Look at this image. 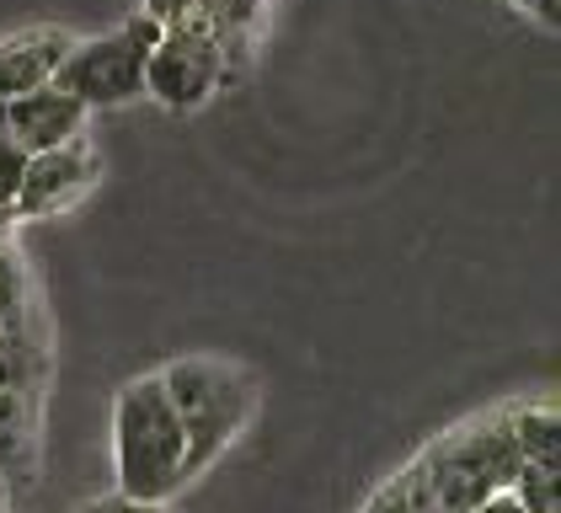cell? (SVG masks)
I'll return each mask as SVG.
<instances>
[{"label": "cell", "instance_id": "1", "mask_svg": "<svg viewBox=\"0 0 561 513\" xmlns=\"http://www.w3.org/2000/svg\"><path fill=\"white\" fill-rule=\"evenodd\" d=\"M113 476H118L113 492L145 498V503H172L193 481L187 438L172 412V396L161 385V369L129 380L113 401Z\"/></svg>", "mask_w": 561, "mask_h": 513}, {"label": "cell", "instance_id": "2", "mask_svg": "<svg viewBox=\"0 0 561 513\" xmlns=\"http://www.w3.org/2000/svg\"><path fill=\"white\" fill-rule=\"evenodd\" d=\"M161 385L172 396V412L187 438V476H204L247 433L252 412H257V380L230 358L187 353L161 369Z\"/></svg>", "mask_w": 561, "mask_h": 513}, {"label": "cell", "instance_id": "3", "mask_svg": "<svg viewBox=\"0 0 561 513\" xmlns=\"http://www.w3.org/2000/svg\"><path fill=\"white\" fill-rule=\"evenodd\" d=\"M230 81H236L230 48L204 11H187V16L167 22L150 59H145V96L161 102L167 113H198Z\"/></svg>", "mask_w": 561, "mask_h": 513}, {"label": "cell", "instance_id": "4", "mask_svg": "<svg viewBox=\"0 0 561 513\" xmlns=\"http://www.w3.org/2000/svg\"><path fill=\"white\" fill-rule=\"evenodd\" d=\"M161 38V22H150L145 11H134L124 27L96 33V38H76V48L65 54L54 86H65L76 102H87L91 113L107 107H129L145 96V59Z\"/></svg>", "mask_w": 561, "mask_h": 513}, {"label": "cell", "instance_id": "5", "mask_svg": "<svg viewBox=\"0 0 561 513\" xmlns=\"http://www.w3.org/2000/svg\"><path fill=\"white\" fill-rule=\"evenodd\" d=\"M102 182V150L96 139L81 134L70 145H54V150H38L27 156L22 167V182H16V198H11V214L16 225L22 219H59L70 214L76 204H87Z\"/></svg>", "mask_w": 561, "mask_h": 513}, {"label": "cell", "instance_id": "6", "mask_svg": "<svg viewBox=\"0 0 561 513\" xmlns=\"http://www.w3.org/2000/svg\"><path fill=\"white\" fill-rule=\"evenodd\" d=\"M5 107V128H11V139L27 150V156H38V150H54V145H70V139H81L91 124V107L87 102H76L65 86H33V91H22V96H11V102H0Z\"/></svg>", "mask_w": 561, "mask_h": 513}, {"label": "cell", "instance_id": "7", "mask_svg": "<svg viewBox=\"0 0 561 513\" xmlns=\"http://www.w3.org/2000/svg\"><path fill=\"white\" fill-rule=\"evenodd\" d=\"M70 48H76V27H59V22H33V27L5 33L0 38V102L33 86H48Z\"/></svg>", "mask_w": 561, "mask_h": 513}, {"label": "cell", "instance_id": "8", "mask_svg": "<svg viewBox=\"0 0 561 513\" xmlns=\"http://www.w3.org/2000/svg\"><path fill=\"white\" fill-rule=\"evenodd\" d=\"M508 433H514L518 460L561 466V412H557V401H518V407H508Z\"/></svg>", "mask_w": 561, "mask_h": 513}, {"label": "cell", "instance_id": "9", "mask_svg": "<svg viewBox=\"0 0 561 513\" xmlns=\"http://www.w3.org/2000/svg\"><path fill=\"white\" fill-rule=\"evenodd\" d=\"M33 460V407L27 390L0 385V481H16Z\"/></svg>", "mask_w": 561, "mask_h": 513}, {"label": "cell", "instance_id": "10", "mask_svg": "<svg viewBox=\"0 0 561 513\" xmlns=\"http://www.w3.org/2000/svg\"><path fill=\"white\" fill-rule=\"evenodd\" d=\"M198 11L215 22V33L230 48V65L241 76L247 59H252V38H257L262 16H267V0H198Z\"/></svg>", "mask_w": 561, "mask_h": 513}, {"label": "cell", "instance_id": "11", "mask_svg": "<svg viewBox=\"0 0 561 513\" xmlns=\"http://www.w3.org/2000/svg\"><path fill=\"white\" fill-rule=\"evenodd\" d=\"M518 498L524 513H561V466H535V460H518V476L508 487Z\"/></svg>", "mask_w": 561, "mask_h": 513}, {"label": "cell", "instance_id": "12", "mask_svg": "<svg viewBox=\"0 0 561 513\" xmlns=\"http://www.w3.org/2000/svg\"><path fill=\"white\" fill-rule=\"evenodd\" d=\"M22 167H27V150L11 139V128H5V107H0V204H11V198H16Z\"/></svg>", "mask_w": 561, "mask_h": 513}, {"label": "cell", "instance_id": "13", "mask_svg": "<svg viewBox=\"0 0 561 513\" xmlns=\"http://www.w3.org/2000/svg\"><path fill=\"white\" fill-rule=\"evenodd\" d=\"M81 513H172L167 503H145V498H124V492H107V498H91Z\"/></svg>", "mask_w": 561, "mask_h": 513}, {"label": "cell", "instance_id": "14", "mask_svg": "<svg viewBox=\"0 0 561 513\" xmlns=\"http://www.w3.org/2000/svg\"><path fill=\"white\" fill-rule=\"evenodd\" d=\"M139 11L150 16V22H176V16H187V11H198V0H139Z\"/></svg>", "mask_w": 561, "mask_h": 513}, {"label": "cell", "instance_id": "15", "mask_svg": "<svg viewBox=\"0 0 561 513\" xmlns=\"http://www.w3.org/2000/svg\"><path fill=\"white\" fill-rule=\"evenodd\" d=\"M508 5H518V11H529V16H535V22H546V27H557V5L561 0H508Z\"/></svg>", "mask_w": 561, "mask_h": 513}, {"label": "cell", "instance_id": "16", "mask_svg": "<svg viewBox=\"0 0 561 513\" xmlns=\"http://www.w3.org/2000/svg\"><path fill=\"white\" fill-rule=\"evenodd\" d=\"M466 513H524V509H518L514 492H492V498H481V503H476V509H466Z\"/></svg>", "mask_w": 561, "mask_h": 513}, {"label": "cell", "instance_id": "17", "mask_svg": "<svg viewBox=\"0 0 561 513\" xmlns=\"http://www.w3.org/2000/svg\"><path fill=\"white\" fill-rule=\"evenodd\" d=\"M11 225H16V214H11V204H0V236H5Z\"/></svg>", "mask_w": 561, "mask_h": 513}, {"label": "cell", "instance_id": "18", "mask_svg": "<svg viewBox=\"0 0 561 513\" xmlns=\"http://www.w3.org/2000/svg\"><path fill=\"white\" fill-rule=\"evenodd\" d=\"M433 513H449V509H433Z\"/></svg>", "mask_w": 561, "mask_h": 513}, {"label": "cell", "instance_id": "19", "mask_svg": "<svg viewBox=\"0 0 561 513\" xmlns=\"http://www.w3.org/2000/svg\"><path fill=\"white\" fill-rule=\"evenodd\" d=\"M0 513H5V509H0Z\"/></svg>", "mask_w": 561, "mask_h": 513}]
</instances>
